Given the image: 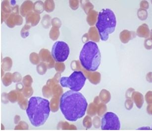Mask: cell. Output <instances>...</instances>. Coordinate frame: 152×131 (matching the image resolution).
I'll return each mask as SVG.
<instances>
[{
    "mask_svg": "<svg viewBox=\"0 0 152 131\" xmlns=\"http://www.w3.org/2000/svg\"><path fill=\"white\" fill-rule=\"evenodd\" d=\"M79 60L82 67L87 71H97L101 61V55L98 45L93 41L85 43L80 53Z\"/></svg>",
    "mask_w": 152,
    "mask_h": 131,
    "instance_id": "cell-3",
    "label": "cell"
},
{
    "mask_svg": "<svg viewBox=\"0 0 152 131\" xmlns=\"http://www.w3.org/2000/svg\"><path fill=\"white\" fill-rule=\"evenodd\" d=\"M70 48L69 45L64 41H58L54 43L51 54L53 58L57 62H64L69 58Z\"/></svg>",
    "mask_w": 152,
    "mask_h": 131,
    "instance_id": "cell-6",
    "label": "cell"
},
{
    "mask_svg": "<svg viewBox=\"0 0 152 131\" xmlns=\"http://www.w3.org/2000/svg\"><path fill=\"white\" fill-rule=\"evenodd\" d=\"M102 130H119L121 122L117 115L112 112H107L103 116L101 120Z\"/></svg>",
    "mask_w": 152,
    "mask_h": 131,
    "instance_id": "cell-7",
    "label": "cell"
},
{
    "mask_svg": "<svg viewBox=\"0 0 152 131\" xmlns=\"http://www.w3.org/2000/svg\"><path fill=\"white\" fill-rule=\"evenodd\" d=\"M86 77L81 71H75L69 77H63L60 84L63 88H69L72 91H79L84 86Z\"/></svg>",
    "mask_w": 152,
    "mask_h": 131,
    "instance_id": "cell-5",
    "label": "cell"
},
{
    "mask_svg": "<svg viewBox=\"0 0 152 131\" xmlns=\"http://www.w3.org/2000/svg\"><path fill=\"white\" fill-rule=\"evenodd\" d=\"M50 101L41 97L32 96L29 100L26 113L32 125L41 126L46 123L51 111Z\"/></svg>",
    "mask_w": 152,
    "mask_h": 131,
    "instance_id": "cell-2",
    "label": "cell"
},
{
    "mask_svg": "<svg viewBox=\"0 0 152 131\" xmlns=\"http://www.w3.org/2000/svg\"><path fill=\"white\" fill-rule=\"evenodd\" d=\"M116 26V16L113 10L103 9L99 13L96 26L103 41L108 40L109 35L115 31Z\"/></svg>",
    "mask_w": 152,
    "mask_h": 131,
    "instance_id": "cell-4",
    "label": "cell"
},
{
    "mask_svg": "<svg viewBox=\"0 0 152 131\" xmlns=\"http://www.w3.org/2000/svg\"><path fill=\"white\" fill-rule=\"evenodd\" d=\"M88 103L80 92L69 91L61 95L60 108L64 118L70 122H75L85 115Z\"/></svg>",
    "mask_w": 152,
    "mask_h": 131,
    "instance_id": "cell-1",
    "label": "cell"
}]
</instances>
